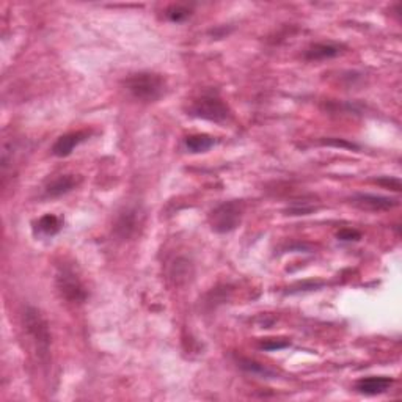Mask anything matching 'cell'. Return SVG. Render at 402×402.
<instances>
[{"label": "cell", "instance_id": "6da1fadb", "mask_svg": "<svg viewBox=\"0 0 402 402\" xmlns=\"http://www.w3.org/2000/svg\"><path fill=\"white\" fill-rule=\"evenodd\" d=\"M22 323H24L27 335L30 336L33 346L37 349L38 358L44 365H48L50 357V344H52L48 319L44 318L41 309H38L37 307H27L24 314H22Z\"/></svg>", "mask_w": 402, "mask_h": 402}, {"label": "cell", "instance_id": "7a4b0ae2", "mask_svg": "<svg viewBox=\"0 0 402 402\" xmlns=\"http://www.w3.org/2000/svg\"><path fill=\"white\" fill-rule=\"evenodd\" d=\"M124 87L134 99L140 102H156L165 95L166 84L160 74L142 71L124 79Z\"/></svg>", "mask_w": 402, "mask_h": 402}, {"label": "cell", "instance_id": "3957f363", "mask_svg": "<svg viewBox=\"0 0 402 402\" xmlns=\"http://www.w3.org/2000/svg\"><path fill=\"white\" fill-rule=\"evenodd\" d=\"M245 212V204L242 200H229L223 201L217 208L211 211L209 225L216 233H229L236 229L242 222Z\"/></svg>", "mask_w": 402, "mask_h": 402}, {"label": "cell", "instance_id": "277c9868", "mask_svg": "<svg viewBox=\"0 0 402 402\" xmlns=\"http://www.w3.org/2000/svg\"><path fill=\"white\" fill-rule=\"evenodd\" d=\"M55 283H57V289H59L60 296L65 298L66 302L74 303V305H79L87 300V289L80 280L79 274L76 272V269L70 264H63V266L59 267L55 275Z\"/></svg>", "mask_w": 402, "mask_h": 402}, {"label": "cell", "instance_id": "5b68a950", "mask_svg": "<svg viewBox=\"0 0 402 402\" xmlns=\"http://www.w3.org/2000/svg\"><path fill=\"white\" fill-rule=\"evenodd\" d=\"M189 113L195 118L212 123H223L231 118L229 107L217 95H203L198 97L189 108Z\"/></svg>", "mask_w": 402, "mask_h": 402}, {"label": "cell", "instance_id": "8992f818", "mask_svg": "<svg viewBox=\"0 0 402 402\" xmlns=\"http://www.w3.org/2000/svg\"><path fill=\"white\" fill-rule=\"evenodd\" d=\"M145 222V214L139 204H128L118 211L113 220V234L122 240H129L139 234Z\"/></svg>", "mask_w": 402, "mask_h": 402}, {"label": "cell", "instance_id": "52a82bcc", "mask_svg": "<svg viewBox=\"0 0 402 402\" xmlns=\"http://www.w3.org/2000/svg\"><path fill=\"white\" fill-rule=\"evenodd\" d=\"M349 203L363 211H390L399 206V198L377 193H355L349 198Z\"/></svg>", "mask_w": 402, "mask_h": 402}, {"label": "cell", "instance_id": "ba28073f", "mask_svg": "<svg viewBox=\"0 0 402 402\" xmlns=\"http://www.w3.org/2000/svg\"><path fill=\"white\" fill-rule=\"evenodd\" d=\"M193 264L186 256H178L169 266V278L175 286H186L193 278Z\"/></svg>", "mask_w": 402, "mask_h": 402}, {"label": "cell", "instance_id": "9c48e42d", "mask_svg": "<svg viewBox=\"0 0 402 402\" xmlns=\"http://www.w3.org/2000/svg\"><path fill=\"white\" fill-rule=\"evenodd\" d=\"M344 46L340 43H333V41H323V43H314L307 48L303 57L308 61H319V60H329L335 59L340 54L344 52Z\"/></svg>", "mask_w": 402, "mask_h": 402}, {"label": "cell", "instance_id": "30bf717a", "mask_svg": "<svg viewBox=\"0 0 402 402\" xmlns=\"http://www.w3.org/2000/svg\"><path fill=\"white\" fill-rule=\"evenodd\" d=\"M392 377H385V376H371V377H363L357 381L355 383V390L357 393L365 394V396H376L382 394L385 392H388L393 385Z\"/></svg>", "mask_w": 402, "mask_h": 402}, {"label": "cell", "instance_id": "8fae6325", "mask_svg": "<svg viewBox=\"0 0 402 402\" xmlns=\"http://www.w3.org/2000/svg\"><path fill=\"white\" fill-rule=\"evenodd\" d=\"M79 182L80 178L76 175H60L46 184L44 193L49 198H59L74 191L79 186Z\"/></svg>", "mask_w": 402, "mask_h": 402}, {"label": "cell", "instance_id": "7c38bea8", "mask_svg": "<svg viewBox=\"0 0 402 402\" xmlns=\"http://www.w3.org/2000/svg\"><path fill=\"white\" fill-rule=\"evenodd\" d=\"M88 132L87 131H76V132H68V134L61 135L57 139L52 146V154L57 157H66L74 151V148L80 143L87 140Z\"/></svg>", "mask_w": 402, "mask_h": 402}, {"label": "cell", "instance_id": "4fadbf2b", "mask_svg": "<svg viewBox=\"0 0 402 402\" xmlns=\"http://www.w3.org/2000/svg\"><path fill=\"white\" fill-rule=\"evenodd\" d=\"M238 366L244 372H247V374H251V376H256V377H261V379H275L277 377L275 371H272L271 367H267L266 365H262V363H260V361H256L253 358L239 357Z\"/></svg>", "mask_w": 402, "mask_h": 402}, {"label": "cell", "instance_id": "5bb4252c", "mask_svg": "<svg viewBox=\"0 0 402 402\" xmlns=\"http://www.w3.org/2000/svg\"><path fill=\"white\" fill-rule=\"evenodd\" d=\"M216 139L208 134H193L187 135L186 140H184V146L189 153L198 154V153H206L209 151L212 146H216Z\"/></svg>", "mask_w": 402, "mask_h": 402}, {"label": "cell", "instance_id": "9a60e30c", "mask_svg": "<svg viewBox=\"0 0 402 402\" xmlns=\"http://www.w3.org/2000/svg\"><path fill=\"white\" fill-rule=\"evenodd\" d=\"M63 227V222L60 217L54 214H44L41 219L35 223L37 233L43 234V236H55Z\"/></svg>", "mask_w": 402, "mask_h": 402}, {"label": "cell", "instance_id": "2e32d148", "mask_svg": "<svg viewBox=\"0 0 402 402\" xmlns=\"http://www.w3.org/2000/svg\"><path fill=\"white\" fill-rule=\"evenodd\" d=\"M165 15L171 22H184L186 19L191 18L192 10L184 7V5H171V7L166 10Z\"/></svg>", "mask_w": 402, "mask_h": 402}, {"label": "cell", "instance_id": "e0dca14e", "mask_svg": "<svg viewBox=\"0 0 402 402\" xmlns=\"http://www.w3.org/2000/svg\"><path fill=\"white\" fill-rule=\"evenodd\" d=\"M316 209V206L314 204H308V203H294V204H291L288 209H286V216H308V214H312V212H314Z\"/></svg>", "mask_w": 402, "mask_h": 402}, {"label": "cell", "instance_id": "ac0fdd59", "mask_svg": "<svg viewBox=\"0 0 402 402\" xmlns=\"http://www.w3.org/2000/svg\"><path fill=\"white\" fill-rule=\"evenodd\" d=\"M320 145L343 148V149H355V151H358V149H360V146L355 145V143L347 142L346 139H335V137H329V139H323V140H320Z\"/></svg>", "mask_w": 402, "mask_h": 402}, {"label": "cell", "instance_id": "d6986e66", "mask_svg": "<svg viewBox=\"0 0 402 402\" xmlns=\"http://www.w3.org/2000/svg\"><path fill=\"white\" fill-rule=\"evenodd\" d=\"M289 340H283V338H269V340L261 343V349L274 352V350H281L289 347Z\"/></svg>", "mask_w": 402, "mask_h": 402}, {"label": "cell", "instance_id": "ffe728a7", "mask_svg": "<svg viewBox=\"0 0 402 402\" xmlns=\"http://www.w3.org/2000/svg\"><path fill=\"white\" fill-rule=\"evenodd\" d=\"M338 240H343V242H357V240L361 239V234L357 229L352 228H343L340 231L336 233Z\"/></svg>", "mask_w": 402, "mask_h": 402}, {"label": "cell", "instance_id": "44dd1931", "mask_svg": "<svg viewBox=\"0 0 402 402\" xmlns=\"http://www.w3.org/2000/svg\"><path fill=\"white\" fill-rule=\"evenodd\" d=\"M374 182L379 184V186L385 187V189H390V191L401 192V181L398 180V178H393V176H382V178H376Z\"/></svg>", "mask_w": 402, "mask_h": 402}]
</instances>
